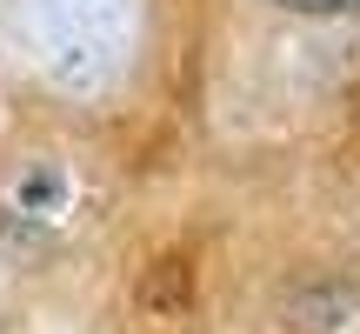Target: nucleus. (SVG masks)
<instances>
[{"label": "nucleus", "instance_id": "1", "mask_svg": "<svg viewBox=\"0 0 360 334\" xmlns=\"http://www.w3.org/2000/svg\"><path fill=\"white\" fill-rule=\"evenodd\" d=\"M34 40L67 87H101L127 61V0H34Z\"/></svg>", "mask_w": 360, "mask_h": 334}, {"label": "nucleus", "instance_id": "2", "mask_svg": "<svg viewBox=\"0 0 360 334\" xmlns=\"http://www.w3.org/2000/svg\"><path fill=\"white\" fill-rule=\"evenodd\" d=\"M53 207H60V174H47V167H40V174L20 187V214H34V221H53Z\"/></svg>", "mask_w": 360, "mask_h": 334}, {"label": "nucleus", "instance_id": "3", "mask_svg": "<svg viewBox=\"0 0 360 334\" xmlns=\"http://www.w3.org/2000/svg\"><path fill=\"white\" fill-rule=\"evenodd\" d=\"M287 13H360V0H274Z\"/></svg>", "mask_w": 360, "mask_h": 334}]
</instances>
